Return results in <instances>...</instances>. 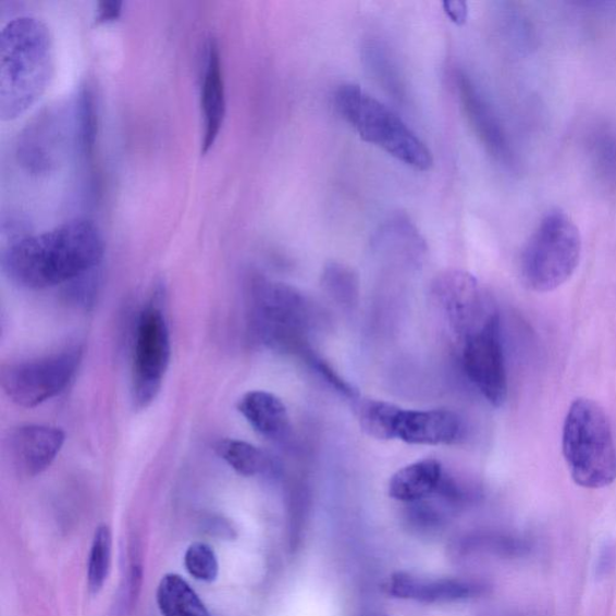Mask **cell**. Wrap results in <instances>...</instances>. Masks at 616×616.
Returning <instances> with one entry per match:
<instances>
[{
  "label": "cell",
  "mask_w": 616,
  "mask_h": 616,
  "mask_svg": "<svg viewBox=\"0 0 616 616\" xmlns=\"http://www.w3.org/2000/svg\"><path fill=\"white\" fill-rule=\"evenodd\" d=\"M104 238L88 220H73L39 235L15 239L2 257L5 275L27 289L71 283L97 270L104 258Z\"/></svg>",
  "instance_id": "obj_1"
},
{
  "label": "cell",
  "mask_w": 616,
  "mask_h": 616,
  "mask_svg": "<svg viewBox=\"0 0 616 616\" xmlns=\"http://www.w3.org/2000/svg\"><path fill=\"white\" fill-rule=\"evenodd\" d=\"M54 74L50 28L40 19L21 16L0 33V118L14 121L47 94Z\"/></svg>",
  "instance_id": "obj_2"
},
{
  "label": "cell",
  "mask_w": 616,
  "mask_h": 616,
  "mask_svg": "<svg viewBox=\"0 0 616 616\" xmlns=\"http://www.w3.org/2000/svg\"><path fill=\"white\" fill-rule=\"evenodd\" d=\"M313 313L311 303L292 285L261 276L250 282V324L261 344L268 348L303 359L312 349L308 334Z\"/></svg>",
  "instance_id": "obj_3"
},
{
  "label": "cell",
  "mask_w": 616,
  "mask_h": 616,
  "mask_svg": "<svg viewBox=\"0 0 616 616\" xmlns=\"http://www.w3.org/2000/svg\"><path fill=\"white\" fill-rule=\"evenodd\" d=\"M335 107L342 119L364 141L381 148L396 161L418 171H428L433 157L427 144L396 115L358 85L337 88Z\"/></svg>",
  "instance_id": "obj_4"
},
{
  "label": "cell",
  "mask_w": 616,
  "mask_h": 616,
  "mask_svg": "<svg viewBox=\"0 0 616 616\" xmlns=\"http://www.w3.org/2000/svg\"><path fill=\"white\" fill-rule=\"evenodd\" d=\"M563 452L574 481L602 489L616 481V443L604 409L590 398L570 405L563 431Z\"/></svg>",
  "instance_id": "obj_5"
},
{
  "label": "cell",
  "mask_w": 616,
  "mask_h": 616,
  "mask_svg": "<svg viewBox=\"0 0 616 616\" xmlns=\"http://www.w3.org/2000/svg\"><path fill=\"white\" fill-rule=\"evenodd\" d=\"M581 256L578 226L563 211H552L541 221L521 257L523 282L534 292L560 287L574 275Z\"/></svg>",
  "instance_id": "obj_6"
},
{
  "label": "cell",
  "mask_w": 616,
  "mask_h": 616,
  "mask_svg": "<svg viewBox=\"0 0 616 616\" xmlns=\"http://www.w3.org/2000/svg\"><path fill=\"white\" fill-rule=\"evenodd\" d=\"M82 358L83 349L73 347L52 356L9 364L0 371V384L11 403L34 408L65 390Z\"/></svg>",
  "instance_id": "obj_7"
},
{
  "label": "cell",
  "mask_w": 616,
  "mask_h": 616,
  "mask_svg": "<svg viewBox=\"0 0 616 616\" xmlns=\"http://www.w3.org/2000/svg\"><path fill=\"white\" fill-rule=\"evenodd\" d=\"M171 359V340L167 317L157 300L148 304L136 325L133 356V401L143 409L150 406L162 390Z\"/></svg>",
  "instance_id": "obj_8"
},
{
  "label": "cell",
  "mask_w": 616,
  "mask_h": 616,
  "mask_svg": "<svg viewBox=\"0 0 616 616\" xmlns=\"http://www.w3.org/2000/svg\"><path fill=\"white\" fill-rule=\"evenodd\" d=\"M433 298L453 333L463 342L498 318L482 284L469 272L449 270L432 284Z\"/></svg>",
  "instance_id": "obj_9"
},
{
  "label": "cell",
  "mask_w": 616,
  "mask_h": 616,
  "mask_svg": "<svg viewBox=\"0 0 616 616\" xmlns=\"http://www.w3.org/2000/svg\"><path fill=\"white\" fill-rule=\"evenodd\" d=\"M461 345L463 367L467 378L490 405H504L508 384L500 318L490 322L481 332L464 340Z\"/></svg>",
  "instance_id": "obj_10"
},
{
  "label": "cell",
  "mask_w": 616,
  "mask_h": 616,
  "mask_svg": "<svg viewBox=\"0 0 616 616\" xmlns=\"http://www.w3.org/2000/svg\"><path fill=\"white\" fill-rule=\"evenodd\" d=\"M65 433L48 426H24L11 433L9 453L11 463L27 477H36L48 470L60 454Z\"/></svg>",
  "instance_id": "obj_11"
},
{
  "label": "cell",
  "mask_w": 616,
  "mask_h": 616,
  "mask_svg": "<svg viewBox=\"0 0 616 616\" xmlns=\"http://www.w3.org/2000/svg\"><path fill=\"white\" fill-rule=\"evenodd\" d=\"M455 84L461 108L478 138L497 161L509 163L512 161L510 147L493 108L490 107L469 75L463 72L456 73Z\"/></svg>",
  "instance_id": "obj_12"
},
{
  "label": "cell",
  "mask_w": 616,
  "mask_h": 616,
  "mask_svg": "<svg viewBox=\"0 0 616 616\" xmlns=\"http://www.w3.org/2000/svg\"><path fill=\"white\" fill-rule=\"evenodd\" d=\"M200 104L204 119L201 152L208 153L219 138L226 112L221 51L214 38H210L204 49Z\"/></svg>",
  "instance_id": "obj_13"
},
{
  "label": "cell",
  "mask_w": 616,
  "mask_h": 616,
  "mask_svg": "<svg viewBox=\"0 0 616 616\" xmlns=\"http://www.w3.org/2000/svg\"><path fill=\"white\" fill-rule=\"evenodd\" d=\"M463 435V420L451 409L403 408L396 426V440L417 446H446Z\"/></svg>",
  "instance_id": "obj_14"
},
{
  "label": "cell",
  "mask_w": 616,
  "mask_h": 616,
  "mask_svg": "<svg viewBox=\"0 0 616 616\" xmlns=\"http://www.w3.org/2000/svg\"><path fill=\"white\" fill-rule=\"evenodd\" d=\"M483 586L452 578H426L406 572L394 574L386 591L395 599L427 604L461 602L481 595Z\"/></svg>",
  "instance_id": "obj_15"
},
{
  "label": "cell",
  "mask_w": 616,
  "mask_h": 616,
  "mask_svg": "<svg viewBox=\"0 0 616 616\" xmlns=\"http://www.w3.org/2000/svg\"><path fill=\"white\" fill-rule=\"evenodd\" d=\"M54 123L48 113L21 136L17 155L22 165L33 174L50 173L60 162L61 134Z\"/></svg>",
  "instance_id": "obj_16"
},
{
  "label": "cell",
  "mask_w": 616,
  "mask_h": 616,
  "mask_svg": "<svg viewBox=\"0 0 616 616\" xmlns=\"http://www.w3.org/2000/svg\"><path fill=\"white\" fill-rule=\"evenodd\" d=\"M238 412L261 436L281 440L291 429L287 407L281 398L268 392H248L237 404Z\"/></svg>",
  "instance_id": "obj_17"
},
{
  "label": "cell",
  "mask_w": 616,
  "mask_h": 616,
  "mask_svg": "<svg viewBox=\"0 0 616 616\" xmlns=\"http://www.w3.org/2000/svg\"><path fill=\"white\" fill-rule=\"evenodd\" d=\"M443 478V466L439 460H420L398 470L391 479L387 493L396 501L415 504L435 495Z\"/></svg>",
  "instance_id": "obj_18"
},
{
  "label": "cell",
  "mask_w": 616,
  "mask_h": 616,
  "mask_svg": "<svg viewBox=\"0 0 616 616\" xmlns=\"http://www.w3.org/2000/svg\"><path fill=\"white\" fill-rule=\"evenodd\" d=\"M157 603L163 616H212L197 592L174 574L164 576L159 583Z\"/></svg>",
  "instance_id": "obj_19"
},
{
  "label": "cell",
  "mask_w": 616,
  "mask_h": 616,
  "mask_svg": "<svg viewBox=\"0 0 616 616\" xmlns=\"http://www.w3.org/2000/svg\"><path fill=\"white\" fill-rule=\"evenodd\" d=\"M214 449L220 458L238 475L256 477L273 470L270 456L254 444L226 439L217 443Z\"/></svg>",
  "instance_id": "obj_20"
},
{
  "label": "cell",
  "mask_w": 616,
  "mask_h": 616,
  "mask_svg": "<svg viewBox=\"0 0 616 616\" xmlns=\"http://www.w3.org/2000/svg\"><path fill=\"white\" fill-rule=\"evenodd\" d=\"M402 407L372 398H361L357 403L360 428L369 436L382 441L396 439V426Z\"/></svg>",
  "instance_id": "obj_21"
},
{
  "label": "cell",
  "mask_w": 616,
  "mask_h": 616,
  "mask_svg": "<svg viewBox=\"0 0 616 616\" xmlns=\"http://www.w3.org/2000/svg\"><path fill=\"white\" fill-rule=\"evenodd\" d=\"M112 533L108 525H100L95 533L88 558V588L94 593L104 587L111 566Z\"/></svg>",
  "instance_id": "obj_22"
},
{
  "label": "cell",
  "mask_w": 616,
  "mask_h": 616,
  "mask_svg": "<svg viewBox=\"0 0 616 616\" xmlns=\"http://www.w3.org/2000/svg\"><path fill=\"white\" fill-rule=\"evenodd\" d=\"M77 141L85 156L94 152L97 136V113L93 90L85 87L78 99Z\"/></svg>",
  "instance_id": "obj_23"
},
{
  "label": "cell",
  "mask_w": 616,
  "mask_h": 616,
  "mask_svg": "<svg viewBox=\"0 0 616 616\" xmlns=\"http://www.w3.org/2000/svg\"><path fill=\"white\" fill-rule=\"evenodd\" d=\"M185 566L193 578L205 581V583H211L220 574L219 558L212 547L202 542L188 546L185 554Z\"/></svg>",
  "instance_id": "obj_24"
},
{
  "label": "cell",
  "mask_w": 616,
  "mask_h": 616,
  "mask_svg": "<svg viewBox=\"0 0 616 616\" xmlns=\"http://www.w3.org/2000/svg\"><path fill=\"white\" fill-rule=\"evenodd\" d=\"M364 53V59L367 60L369 70L373 75L378 77L393 95L397 97L401 96V83H398L395 67L382 45L370 42L368 47L365 48Z\"/></svg>",
  "instance_id": "obj_25"
},
{
  "label": "cell",
  "mask_w": 616,
  "mask_h": 616,
  "mask_svg": "<svg viewBox=\"0 0 616 616\" xmlns=\"http://www.w3.org/2000/svg\"><path fill=\"white\" fill-rule=\"evenodd\" d=\"M323 282L328 291L342 301L352 303L357 295V276L344 264L337 262L329 264L323 273Z\"/></svg>",
  "instance_id": "obj_26"
},
{
  "label": "cell",
  "mask_w": 616,
  "mask_h": 616,
  "mask_svg": "<svg viewBox=\"0 0 616 616\" xmlns=\"http://www.w3.org/2000/svg\"><path fill=\"white\" fill-rule=\"evenodd\" d=\"M303 359L308 367H310L311 370L319 375V378L332 385L336 392L352 398V401H358L359 395L355 387H353V385H350L346 380L342 379L332 365H330L321 356H318L313 349L306 353Z\"/></svg>",
  "instance_id": "obj_27"
},
{
  "label": "cell",
  "mask_w": 616,
  "mask_h": 616,
  "mask_svg": "<svg viewBox=\"0 0 616 616\" xmlns=\"http://www.w3.org/2000/svg\"><path fill=\"white\" fill-rule=\"evenodd\" d=\"M616 568V546L614 543H606L602 546L596 564V576L606 578Z\"/></svg>",
  "instance_id": "obj_28"
},
{
  "label": "cell",
  "mask_w": 616,
  "mask_h": 616,
  "mask_svg": "<svg viewBox=\"0 0 616 616\" xmlns=\"http://www.w3.org/2000/svg\"><path fill=\"white\" fill-rule=\"evenodd\" d=\"M122 2L118 0H109V2H101L97 10L98 24H109V22L116 21L122 14Z\"/></svg>",
  "instance_id": "obj_29"
},
{
  "label": "cell",
  "mask_w": 616,
  "mask_h": 616,
  "mask_svg": "<svg viewBox=\"0 0 616 616\" xmlns=\"http://www.w3.org/2000/svg\"><path fill=\"white\" fill-rule=\"evenodd\" d=\"M444 13L454 22L456 25H464L467 15H469V9L465 2H459V0H449V2L443 3Z\"/></svg>",
  "instance_id": "obj_30"
}]
</instances>
